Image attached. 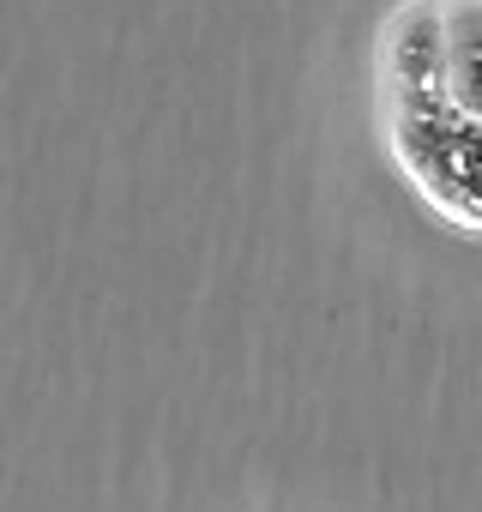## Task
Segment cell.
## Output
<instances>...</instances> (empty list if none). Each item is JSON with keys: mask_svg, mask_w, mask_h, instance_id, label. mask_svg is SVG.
Masks as SVG:
<instances>
[{"mask_svg": "<svg viewBox=\"0 0 482 512\" xmlns=\"http://www.w3.org/2000/svg\"><path fill=\"white\" fill-rule=\"evenodd\" d=\"M392 145L416 187L482 229V121L464 115L446 91H392Z\"/></svg>", "mask_w": 482, "mask_h": 512, "instance_id": "1", "label": "cell"}, {"mask_svg": "<svg viewBox=\"0 0 482 512\" xmlns=\"http://www.w3.org/2000/svg\"><path fill=\"white\" fill-rule=\"evenodd\" d=\"M440 67L446 97L482 121V0H440Z\"/></svg>", "mask_w": 482, "mask_h": 512, "instance_id": "2", "label": "cell"}]
</instances>
